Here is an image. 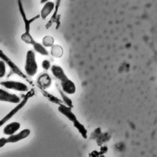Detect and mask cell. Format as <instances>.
I'll use <instances>...</instances> for the list:
<instances>
[{"label": "cell", "mask_w": 157, "mask_h": 157, "mask_svg": "<svg viewBox=\"0 0 157 157\" xmlns=\"http://www.w3.org/2000/svg\"><path fill=\"white\" fill-rule=\"evenodd\" d=\"M54 9L55 4L53 2L49 1L46 2L40 11V16L42 18L43 20L46 19V18L52 13Z\"/></svg>", "instance_id": "14"}, {"label": "cell", "mask_w": 157, "mask_h": 157, "mask_svg": "<svg viewBox=\"0 0 157 157\" xmlns=\"http://www.w3.org/2000/svg\"><path fill=\"white\" fill-rule=\"evenodd\" d=\"M43 44L44 46L51 47L53 44V39L52 37L46 36L43 39Z\"/></svg>", "instance_id": "19"}, {"label": "cell", "mask_w": 157, "mask_h": 157, "mask_svg": "<svg viewBox=\"0 0 157 157\" xmlns=\"http://www.w3.org/2000/svg\"><path fill=\"white\" fill-rule=\"evenodd\" d=\"M7 144V138L5 137H1L0 138V148L3 147L6 145V144Z\"/></svg>", "instance_id": "22"}, {"label": "cell", "mask_w": 157, "mask_h": 157, "mask_svg": "<svg viewBox=\"0 0 157 157\" xmlns=\"http://www.w3.org/2000/svg\"><path fill=\"white\" fill-rule=\"evenodd\" d=\"M58 110L64 116H65L69 121H72V123L75 121L77 119V117L72 112L71 108L66 106L65 104H62L58 105Z\"/></svg>", "instance_id": "10"}, {"label": "cell", "mask_w": 157, "mask_h": 157, "mask_svg": "<svg viewBox=\"0 0 157 157\" xmlns=\"http://www.w3.org/2000/svg\"><path fill=\"white\" fill-rule=\"evenodd\" d=\"M0 58L1 59V60L4 61L6 64H7L9 66V67L11 69V70L12 71V72L13 73H15V74L18 75V76L25 78V79L28 78L27 76L20 69V68L1 49H0Z\"/></svg>", "instance_id": "6"}, {"label": "cell", "mask_w": 157, "mask_h": 157, "mask_svg": "<svg viewBox=\"0 0 157 157\" xmlns=\"http://www.w3.org/2000/svg\"><path fill=\"white\" fill-rule=\"evenodd\" d=\"M63 50L59 46H55L52 49V55L55 57H60L62 55Z\"/></svg>", "instance_id": "18"}, {"label": "cell", "mask_w": 157, "mask_h": 157, "mask_svg": "<svg viewBox=\"0 0 157 157\" xmlns=\"http://www.w3.org/2000/svg\"><path fill=\"white\" fill-rule=\"evenodd\" d=\"M31 96V92L29 91L27 93V94L24 97V98L17 105L13 108L9 113H7L0 120V128L6 122H7L10 119H11L20 110H21L27 103L28 99Z\"/></svg>", "instance_id": "3"}, {"label": "cell", "mask_w": 157, "mask_h": 157, "mask_svg": "<svg viewBox=\"0 0 157 157\" xmlns=\"http://www.w3.org/2000/svg\"><path fill=\"white\" fill-rule=\"evenodd\" d=\"M21 124L19 122L13 121L7 124L3 129V133L7 136H11L15 134L20 128Z\"/></svg>", "instance_id": "12"}, {"label": "cell", "mask_w": 157, "mask_h": 157, "mask_svg": "<svg viewBox=\"0 0 157 157\" xmlns=\"http://www.w3.org/2000/svg\"><path fill=\"white\" fill-rule=\"evenodd\" d=\"M0 85L6 88L13 90L21 92H26L28 91V86L24 83L13 81V80H6L0 82Z\"/></svg>", "instance_id": "5"}, {"label": "cell", "mask_w": 157, "mask_h": 157, "mask_svg": "<svg viewBox=\"0 0 157 157\" xmlns=\"http://www.w3.org/2000/svg\"><path fill=\"white\" fill-rule=\"evenodd\" d=\"M37 84L40 90H45L50 86L52 84V79L47 73L42 74L38 77Z\"/></svg>", "instance_id": "11"}, {"label": "cell", "mask_w": 157, "mask_h": 157, "mask_svg": "<svg viewBox=\"0 0 157 157\" xmlns=\"http://www.w3.org/2000/svg\"><path fill=\"white\" fill-rule=\"evenodd\" d=\"M41 92H42V94H43V96L44 97H45L49 101L52 102V103L56 104H57L58 105H62V104H64L62 100H61L60 99L58 98L52 94L51 93L47 92L45 90H41Z\"/></svg>", "instance_id": "16"}, {"label": "cell", "mask_w": 157, "mask_h": 157, "mask_svg": "<svg viewBox=\"0 0 157 157\" xmlns=\"http://www.w3.org/2000/svg\"><path fill=\"white\" fill-rule=\"evenodd\" d=\"M30 133V129L28 128H25L17 134H13L11 136H9V137L7 138V143H15L29 136Z\"/></svg>", "instance_id": "9"}, {"label": "cell", "mask_w": 157, "mask_h": 157, "mask_svg": "<svg viewBox=\"0 0 157 157\" xmlns=\"http://www.w3.org/2000/svg\"><path fill=\"white\" fill-rule=\"evenodd\" d=\"M56 88H57V90H58V92H59V94H60V96L62 98V101H63L64 104L66 106L72 109L74 107L72 101L66 95V93H65L61 90V88L59 87V86L58 85V84L57 83H56Z\"/></svg>", "instance_id": "15"}, {"label": "cell", "mask_w": 157, "mask_h": 157, "mask_svg": "<svg viewBox=\"0 0 157 157\" xmlns=\"http://www.w3.org/2000/svg\"><path fill=\"white\" fill-rule=\"evenodd\" d=\"M38 66L36 59V55L33 50H29L27 52L26 55V61L25 64V71L26 74L33 77L37 72Z\"/></svg>", "instance_id": "1"}, {"label": "cell", "mask_w": 157, "mask_h": 157, "mask_svg": "<svg viewBox=\"0 0 157 157\" xmlns=\"http://www.w3.org/2000/svg\"><path fill=\"white\" fill-rule=\"evenodd\" d=\"M61 90L67 94H73L76 91V86L74 82L68 77L60 82Z\"/></svg>", "instance_id": "8"}, {"label": "cell", "mask_w": 157, "mask_h": 157, "mask_svg": "<svg viewBox=\"0 0 157 157\" xmlns=\"http://www.w3.org/2000/svg\"><path fill=\"white\" fill-rule=\"evenodd\" d=\"M42 66L44 69L48 70L50 68V62L47 59H44L42 63Z\"/></svg>", "instance_id": "21"}, {"label": "cell", "mask_w": 157, "mask_h": 157, "mask_svg": "<svg viewBox=\"0 0 157 157\" xmlns=\"http://www.w3.org/2000/svg\"><path fill=\"white\" fill-rule=\"evenodd\" d=\"M47 1H48V0H40V3L41 4H43V3H45L46 2H47Z\"/></svg>", "instance_id": "23"}, {"label": "cell", "mask_w": 157, "mask_h": 157, "mask_svg": "<svg viewBox=\"0 0 157 157\" xmlns=\"http://www.w3.org/2000/svg\"><path fill=\"white\" fill-rule=\"evenodd\" d=\"M51 71L52 74L54 75V77L57 79H58L60 82L67 77L63 69L59 66L55 65V64L52 66Z\"/></svg>", "instance_id": "13"}, {"label": "cell", "mask_w": 157, "mask_h": 157, "mask_svg": "<svg viewBox=\"0 0 157 157\" xmlns=\"http://www.w3.org/2000/svg\"><path fill=\"white\" fill-rule=\"evenodd\" d=\"M0 101L18 104L21 99L18 96L0 88Z\"/></svg>", "instance_id": "7"}, {"label": "cell", "mask_w": 157, "mask_h": 157, "mask_svg": "<svg viewBox=\"0 0 157 157\" xmlns=\"http://www.w3.org/2000/svg\"><path fill=\"white\" fill-rule=\"evenodd\" d=\"M6 72V63L4 61L0 60V78L4 77Z\"/></svg>", "instance_id": "20"}, {"label": "cell", "mask_w": 157, "mask_h": 157, "mask_svg": "<svg viewBox=\"0 0 157 157\" xmlns=\"http://www.w3.org/2000/svg\"><path fill=\"white\" fill-rule=\"evenodd\" d=\"M21 40L25 42V43L28 44L32 45L34 50L37 52L38 53L44 55V56H47L48 55V52L47 50L45 48L44 45H42L41 44L36 42L34 38L29 33H23L21 36Z\"/></svg>", "instance_id": "2"}, {"label": "cell", "mask_w": 157, "mask_h": 157, "mask_svg": "<svg viewBox=\"0 0 157 157\" xmlns=\"http://www.w3.org/2000/svg\"><path fill=\"white\" fill-rule=\"evenodd\" d=\"M17 4H18V9H19V12L20 13L22 17L23 23H24V25H25V33H29L30 32V27H31V24L34 21L36 20H37V18H39L40 17V15H37L34 17H33V18H30V19H28L25 13L23 6V4L21 2V0H18L17 1Z\"/></svg>", "instance_id": "4"}, {"label": "cell", "mask_w": 157, "mask_h": 157, "mask_svg": "<svg viewBox=\"0 0 157 157\" xmlns=\"http://www.w3.org/2000/svg\"><path fill=\"white\" fill-rule=\"evenodd\" d=\"M73 125L79 132L82 137L86 139L88 137V135H87L88 131L85 128V126L83 124H82L78 120H76L75 121L73 122Z\"/></svg>", "instance_id": "17"}]
</instances>
